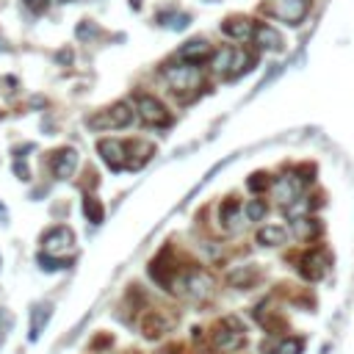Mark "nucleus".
I'll use <instances>...</instances> for the list:
<instances>
[{
  "label": "nucleus",
  "instance_id": "1",
  "mask_svg": "<svg viewBox=\"0 0 354 354\" xmlns=\"http://www.w3.org/2000/svg\"><path fill=\"white\" fill-rule=\"evenodd\" d=\"M244 332H246L244 324H241L236 316H227V318H222V324L214 329V346H216L219 351H236V349H241L244 340H246Z\"/></svg>",
  "mask_w": 354,
  "mask_h": 354
},
{
  "label": "nucleus",
  "instance_id": "2",
  "mask_svg": "<svg viewBox=\"0 0 354 354\" xmlns=\"http://www.w3.org/2000/svg\"><path fill=\"white\" fill-rule=\"evenodd\" d=\"M307 0H268L266 6V14L288 23V25H299L305 17H307Z\"/></svg>",
  "mask_w": 354,
  "mask_h": 354
},
{
  "label": "nucleus",
  "instance_id": "3",
  "mask_svg": "<svg viewBox=\"0 0 354 354\" xmlns=\"http://www.w3.org/2000/svg\"><path fill=\"white\" fill-rule=\"evenodd\" d=\"M130 122H133L130 105H127V103H116V105H111L108 111L92 116V119H89V127H94V130H108V127L116 130V127H127Z\"/></svg>",
  "mask_w": 354,
  "mask_h": 354
},
{
  "label": "nucleus",
  "instance_id": "4",
  "mask_svg": "<svg viewBox=\"0 0 354 354\" xmlns=\"http://www.w3.org/2000/svg\"><path fill=\"white\" fill-rule=\"evenodd\" d=\"M136 105H138V116H141V122H144V125H153V127L172 125V116H169V111H166V105L161 100H155L150 94H141L136 100Z\"/></svg>",
  "mask_w": 354,
  "mask_h": 354
},
{
  "label": "nucleus",
  "instance_id": "5",
  "mask_svg": "<svg viewBox=\"0 0 354 354\" xmlns=\"http://www.w3.org/2000/svg\"><path fill=\"white\" fill-rule=\"evenodd\" d=\"M214 288H216V282H214V277H210L207 271H188L183 279H180V291L183 294H188L191 299H207L210 294H214Z\"/></svg>",
  "mask_w": 354,
  "mask_h": 354
},
{
  "label": "nucleus",
  "instance_id": "6",
  "mask_svg": "<svg viewBox=\"0 0 354 354\" xmlns=\"http://www.w3.org/2000/svg\"><path fill=\"white\" fill-rule=\"evenodd\" d=\"M164 75H166V81H169L175 89H197V84H199V69H197L194 64L166 66Z\"/></svg>",
  "mask_w": 354,
  "mask_h": 354
},
{
  "label": "nucleus",
  "instance_id": "7",
  "mask_svg": "<svg viewBox=\"0 0 354 354\" xmlns=\"http://www.w3.org/2000/svg\"><path fill=\"white\" fill-rule=\"evenodd\" d=\"M97 150H100L103 161L108 164V169L119 172V169L127 166V144H122V141H116V138H103L100 144H97Z\"/></svg>",
  "mask_w": 354,
  "mask_h": 354
},
{
  "label": "nucleus",
  "instance_id": "8",
  "mask_svg": "<svg viewBox=\"0 0 354 354\" xmlns=\"http://www.w3.org/2000/svg\"><path fill=\"white\" fill-rule=\"evenodd\" d=\"M327 268H329V255H327V249H310V252L302 257V277L310 279V282L321 279V277L327 274Z\"/></svg>",
  "mask_w": 354,
  "mask_h": 354
},
{
  "label": "nucleus",
  "instance_id": "9",
  "mask_svg": "<svg viewBox=\"0 0 354 354\" xmlns=\"http://www.w3.org/2000/svg\"><path fill=\"white\" fill-rule=\"evenodd\" d=\"M73 244H75V236H73V230H69V227H55V230L45 233V238H42L45 252L55 255V257L61 252H69V249H73Z\"/></svg>",
  "mask_w": 354,
  "mask_h": 354
},
{
  "label": "nucleus",
  "instance_id": "10",
  "mask_svg": "<svg viewBox=\"0 0 354 354\" xmlns=\"http://www.w3.org/2000/svg\"><path fill=\"white\" fill-rule=\"evenodd\" d=\"M50 166H53V175H55L58 180L73 177V172H75V166H78V153H75L73 147H64V150L53 153Z\"/></svg>",
  "mask_w": 354,
  "mask_h": 354
},
{
  "label": "nucleus",
  "instance_id": "11",
  "mask_svg": "<svg viewBox=\"0 0 354 354\" xmlns=\"http://www.w3.org/2000/svg\"><path fill=\"white\" fill-rule=\"evenodd\" d=\"M177 58H180L183 64H194V66H199V61L210 58V45H207L205 39H194V42H186V45L180 47Z\"/></svg>",
  "mask_w": 354,
  "mask_h": 354
},
{
  "label": "nucleus",
  "instance_id": "12",
  "mask_svg": "<svg viewBox=\"0 0 354 354\" xmlns=\"http://www.w3.org/2000/svg\"><path fill=\"white\" fill-rule=\"evenodd\" d=\"M299 188H302V183H296L291 175H286V177H277V180H274V197H277L282 205H291V202H296Z\"/></svg>",
  "mask_w": 354,
  "mask_h": 354
},
{
  "label": "nucleus",
  "instance_id": "13",
  "mask_svg": "<svg viewBox=\"0 0 354 354\" xmlns=\"http://www.w3.org/2000/svg\"><path fill=\"white\" fill-rule=\"evenodd\" d=\"M302 338H282V340H277V343H266L263 340V346H260V351L263 354H302Z\"/></svg>",
  "mask_w": 354,
  "mask_h": 354
},
{
  "label": "nucleus",
  "instance_id": "14",
  "mask_svg": "<svg viewBox=\"0 0 354 354\" xmlns=\"http://www.w3.org/2000/svg\"><path fill=\"white\" fill-rule=\"evenodd\" d=\"M260 47H266V50H282V36H279V31L277 28H271V25H266V23H260V25H255V36H252Z\"/></svg>",
  "mask_w": 354,
  "mask_h": 354
},
{
  "label": "nucleus",
  "instance_id": "15",
  "mask_svg": "<svg viewBox=\"0 0 354 354\" xmlns=\"http://www.w3.org/2000/svg\"><path fill=\"white\" fill-rule=\"evenodd\" d=\"M222 31L227 34V36H233V39H252L255 36V23L252 20H238V17H233V20H227L225 25H222Z\"/></svg>",
  "mask_w": 354,
  "mask_h": 354
},
{
  "label": "nucleus",
  "instance_id": "16",
  "mask_svg": "<svg viewBox=\"0 0 354 354\" xmlns=\"http://www.w3.org/2000/svg\"><path fill=\"white\" fill-rule=\"evenodd\" d=\"M260 279V271L255 268V266H244V268H236L230 277H227V282L233 288H252L255 282Z\"/></svg>",
  "mask_w": 354,
  "mask_h": 354
},
{
  "label": "nucleus",
  "instance_id": "17",
  "mask_svg": "<svg viewBox=\"0 0 354 354\" xmlns=\"http://www.w3.org/2000/svg\"><path fill=\"white\" fill-rule=\"evenodd\" d=\"M50 313H53V307H50V305H36V307H34V313H31V335H28V340H39V335H42L45 324L50 321Z\"/></svg>",
  "mask_w": 354,
  "mask_h": 354
},
{
  "label": "nucleus",
  "instance_id": "18",
  "mask_svg": "<svg viewBox=\"0 0 354 354\" xmlns=\"http://www.w3.org/2000/svg\"><path fill=\"white\" fill-rule=\"evenodd\" d=\"M286 227H274V225H266L257 230V244L263 246H279V244H286Z\"/></svg>",
  "mask_w": 354,
  "mask_h": 354
},
{
  "label": "nucleus",
  "instance_id": "19",
  "mask_svg": "<svg viewBox=\"0 0 354 354\" xmlns=\"http://www.w3.org/2000/svg\"><path fill=\"white\" fill-rule=\"evenodd\" d=\"M252 64H255V55H249V53H244V50H236V53H233V64H230L227 78H238L241 73H246Z\"/></svg>",
  "mask_w": 354,
  "mask_h": 354
},
{
  "label": "nucleus",
  "instance_id": "20",
  "mask_svg": "<svg viewBox=\"0 0 354 354\" xmlns=\"http://www.w3.org/2000/svg\"><path fill=\"white\" fill-rule=\"evenodd\" d=\"M141 329H144V335H147V338H158V335H164V332H166V321H164V316L150 313V316L144 318V324H141Z\"/></svg>",
  "mask_w": 354,
  "mask_h": 354
},
{
  "label": "nucleus",
  "instance_id": "21",
  "mask_svg": "<svg viewBox=\"0 0 354 354\" xmlns=\"http://www.w3.org/2000/svg\"><path fill=\"white\" fill-rule=\"evenodd\" d=\"M84 214H86V219H89L92 225H100V222H103V216H105V210H103L100 199L86 197V199H84Z\"/></svg>",
  "mask_w": 354,
  "mask_h": 354
},
{
  "label": "nucleus",
  "instance_id": "22",
  "mask_svg": "<svg viewBox=\"0 0 354 354\" xmlns=\"http://www.w3.org/2000/svg\"><path fill=\"white\" fill-rule=\"evenodd\" d=\"M233 47H225L222 53H216L214 55V69H216V73H222V75H227L230 73V64H233Z\"/></svg>",
  "mask_w": 354,
  "mask_h": 354
},
{
  "label": "nucleus",
  "instance_id": "23",
  "mask_svg": "<svg viewBox=\"0 0 354 354\" xmlns=\"http://www.w3.org/2000/svg\"><path fill=\"white\" fill-rule=\"evenodd\" d=\"M161 23L166 28H172V31H183V28H188L191 17L188 14H161Z\"/></svg>",
  "mask_w": 354,
  "mask_h": 354
},
{
  "label": "nucleus",
  "instance_id": "24",
  "mask_svg": "<svg viewBox=\"0 0 354 354\" xmlns=\"http://www.w3.org/2000/svg\"><path fill=\"white\" fill-rule=\"evenodd\" d=\"M244 214H246V219H249V222H260V219L266 216V202L252 199V202L244 207Z\"/></svg>",
  "mask_w": 354,
  "mask_h": 354
},
{
  "label": "nucleus",
  "instance_id": "25",
  "mask_svg": "<svg viewBox=\"0 0 354 354\" xmlns=\"http://www.w3.org/2000/svg\"><path fill=\"white\" fill-rule=\"evenodd\" d=\"M39 266H42L45 271H58V268H66V260H61V257H50L47 252H42V255H39Z\"/></svg>",
  "mask_w": 354,
  "mask_h": 354
},
{
  "label": "nucleus",
  "instance_id": "26",
  "mask_svg": "<svg viewBox=\"0 0 354 354\" xmlns=\"http://www.w3.org/2000/svg\"><path fill=\"white\" fill-rule=\"evenodd\" d=\"M296 227H299V236H318L321 233V225L316 219H302V222H296Z\"/></svg>",
  "mask_w": 354,
  "mask_h": 354
},
{
  "label": "nucleus",
  "instance_id": "27",
  "mask_svg": "<svg viewBox=\"0 0 354 354\" xmlns=\"http://www.w3.org/2000/svg\"><path fill=\"white\" fill-rule=\"evenodd\" d=\"M238 210H241V207H238V202H236V199L225 202V207H222V222H227V225H230V222H236Z\"/></svg>",
  "mask_w": 354,
  "mask_h": 354
},
{
  "label": "nucleus",
  "instance_id": "28",
  "mask_svg": "<svg viewBox=\"0 0 354 354\" xmlns=\"http://www.w3.org/2000/svg\"><path fill=\"white\" fill-rule=\"evenodd\" d=\"M246 186H249V191H263V188L268 186V177H266L263 172H257V175H252V180H249Z\"/></svg>",
  "mask_w": 354,
  "mask_h": 354
},
{
  "label": "nucleus",
  "instance_id": "29",
  "mask_svg": "<svg viewBox=\"0 0 354 354\" xmlns=\"http://www.w3.org/2000/svg\"><path fill=\"white\" fill-rule=\"evenodd\" d=\"M25 6H28L34 14H45V12H47V0H25Z\"/></svg>",
  "mask_w": 354,
  "mask_h": 354
},
{
  "label": "nucleus",
  "instance_id": "30",
  "mask_svg": "<svg viewBox=\"0 0 354 354\" xmlns=\"http://www.w3.org/2000/svg\"><path fill=\"white\" fill-rule=\"evenodd\" d=\"M6 329H9V316L0 310V343H3V338H6Z\"/></svg>",
  "mask_w": 354,
  "mask_h": 354
},
{
  "label": "nucleus",
  "instance_id": "31",
  "mask_svg": "<svg viewBox=\"0 0 354 354\" xmlns=\"http://www.w3.org/2000/svg\"><path fill=\"white\" fill-rule=\"evenodd\" d=\"M94 34H97V31H94V25H81V28H78V36H81V39L94 36Z\"/></svg>",
  "mask_w": 354,
  "mask_h": 354
},
{
  "label": "nucleus",
  "instance_id": "32",
  "mask_svg": "<svg viewBox=\"0 0 354 354\" xmlns=\"http://www.w3.org/2000/svg\"><path fill=\"white\" fill-rule=\"evenodd\" d=\"M3 219H6V210H3V207H0V222H3Z\"/></svg>",
  "mask_w": 354,
  "mask_h": 354
}]
</instances>
